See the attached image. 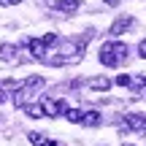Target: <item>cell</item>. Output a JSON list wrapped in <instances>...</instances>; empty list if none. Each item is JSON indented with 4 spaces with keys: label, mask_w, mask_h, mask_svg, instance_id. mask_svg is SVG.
I'll return each instance as SVG.
<instances>
[{
    "label": "cell",
    "mask_w": 146,
    "mask_h": 146,
    "mask_svg": "<svg viewBox=\"0 0 146 146\" xmlns=\"http://www.w3.org/2000/svg\"><path fill=\"white\" fill-rule=\"evenodd\" d=\"M38 106L43 108V116H60V114H65V111H68L62 100H49V98H43Z\"/></svg>",
    "instance_id": "cell-1"
},
{
    "label": "cell",
    "mask_w": 146,
    "mask_h": 146,
    "mask_svg": "<svg viewBox=\"0 0 146 146\" xmlns=\"http://www.w3.org/2000/svg\"><path fill=\"white\" fill-rule=\"evenodd\" d=\"M130 27H133V16H119V19L111 25V30H108V33H111V35H125Z\"/></svg>",
    "instance_id": "cell-2"
},
{
    "label": "cell",
    "mask_w": 146,
    "mask_h": 146,
    "mask_svg": "<svg viewBox=\"0 0 146 146\" xmlns=\"http://www.w3.org/2000/svg\"><path fill=\"white\" fill-rule=\"evenodd\" d=\"M127 127L135 133H146V116L141 114H127Z\"/></svg>",
    "instance_id": "cell-3"
},
{
    "label": "cell",
    "mask_w": 146,
    "mask_h": 146,
    "mask_svg": "<svg viewBox=\"0 0 146 146\" xmlns=\"http://www.w3.org/2000/svg\"><path fill=\"white\" fill-rule=\"evenodd\" d=\"M100 62H103V65H108V68L119 65V60H116V54L111 52V46H108V43H103V46H100Z\"/></svg>",
    "instance_id": "cell-4"
},
{
    "label": "cell",
    "mask_w": 146,
    "mask_h": 146,
    "mask_svg": "<svg viewBox=\"0 0 146 146\" xmlns=\"http://www.w3.org/2000/svg\"><path fill=\"white\" fill-rule=\"evenodd\" d=\"M0 60H3V62H16V60H19L14 43H3V46H0Z\"/></svg>",
    "instance_id": "cell-5"
},
{
    "label": "cell",
    "mask_w": 146,
    "mask_h": 146,
    "mask_svg": "<svg viewBox=\"0 0 146 146\" xmlns=\"http://www.w3.org/2000/svg\"><path fill=\"white\" fill-rule=\"evenodd\" d=\"M87 87H89V89H98V92H108V89H111V81H108L106 76H98V78H89Z\"/></svg>",
    "instance_id": "cell-6"
},
{
    "label": "cell",
    "mask_w": 146,
    "mask_h": 146,
    "mask_svg": "<svg viewBox=\"0 0 146 146\" xmlns=\"http://www.w3.org/2000/svg\"><path fill=\"white\" fill-rule=\"evenodd\" d=\"M54 8L57 11H65V14H73V11L78 8V0H54Z\"/></svg>",
    "instance_id": "cell-7"
},
{
    "label": "cell",
    "mask_w": 146,
    "mask_h": 146,
    "mask_svg": "<svg viewBox=\"0 0 146 146\" xmlns=\"http://www.w3.org/2000/svg\"><path fill=\"white\" fill-rule=\"evenodd\" d=\"M22 108H25V114L30 116V119H41V116H43V108L38 103H25Z\"/></svg>",
    "instance_id": "cell-8"
},
{
    "label": "cell",
    "mask_w": 146,
    "mask_h": 146,
    "mask_svg": "<svg viewBox=\"0 0 146 146\" xmlns=\"http://www.w3.org/2000/svg\"><path fill=\"white\" fill-rule=\"evenodd\" d=\"M81 122L87 127H98L100 125V114H98V111H87V114H81Z\"/></svg>",
    "instance_id": "cell-9"
},
{
    "label": "cell",
    "mask_w": 146,
    "mask_h": 146,
    "mask_svg": "<svg viewBox=\"0 0 146 146\" xmlns=\"http://www.w3.org/2000/svg\"><path fill=\"white\" fill-rule=\"evenodd\" d=\"M108 46H111V52L116 54V60H119V62L127 57V52H130V49H127V43H108Z\"/></svg>",
    "instance_id": "cell-10"
},
{
    "label": "cell",
    "mask_w": 146,
    "mask_h": 146,
    "mask_svg": "<svg viewBox=\"0 0 146 146\" xmlns=\"http://www.w3.org/2000/svg\"><path fill=\"white\" fill-rule=\"evenodd\" d=\"M30 52L35 54V57H43V54H46V46H43V41H30Z\"/></svg>",
    "instance_id": "cell-11"
},
{
    "label": "cell",
    "mask_w": 146,
    "mask_h": 146,
    "mask_svg": "<svg viewBox=\"0 0 146 146\" xmlns=\"http://www.w3.org/2000/svg\"><path fill=\"white\" fill-rule=\"evenodd\" d=\"M27 138H30L33 146H46V135H41V133H30Z\"/></svg>",
    "instance_id": "cell-12"
},
{
    "label": "cell",
    "mask_w": 146,
    "mask_h": 146,
    "mask_svg": "<svg viewBox=\"0 0 146 146\" xmlns=\"http://www.w3.org/2000/svg\"><path fill=\"white\" fill-rule=\"evenodd\" d=\"M81 114H84V111H78V108H70V111H65V116H68V122H76V125L81 122Z\"/></svg>",
    "instance_id": "cell-13"
},
{
    "label": "cell",
    "mask_w": 146,
    "mask_h": 146,
    "mask_svg": "<svg viewBox=\"0 0 146 146\" xmlns=\"http://www.w3.org/2000/svg\"><path fill=\"white\" fill-rule=\"evenodd\" d=\"M19 87H22V84L16 81V78H5V81H3V87H0V89H19Z\"/></svg>",
    "instance_id": "cell-14"
},
{
    "label": "cell",
    "mask_w": 146,
    "mask_h": 146,
    "mask_svg": "<svg viewBox=\"0 0 146 146\" xmlns=\"http://www.w3.org/2000/svg\"><path fill=\"white\" fill-rule=\"evenodd\" d=\"M116 84H119V87H130V76H125V73L116 76Z\"/></svg>",
    "instance_id": "cell-15"
},
{
    "label": "cell",
    "mask_w": 146,
    "mask_h": 146,
    "mask_svg": "<svg viewBox=\"0 0 146 146\" xmlns=\"http://www.w3.org/2000/svg\"><path fill=\"white\" fill-rule=\"evenodd\" d=\"M138 54H141V57L146 60V41H141V46H138Z\"/></svg>",
    "instance_id": "cell-16"
},
{
    "label": "cell",
    "mask_w": 146,
    "mask_h": 146,
    "mask_svg": "<svg viewBox=\"0 0 146 146\" xmlns=\"http://www.w3.org/2000/svg\"><path fill=\"white\" fill-rule=\"evenodd\" d=\"M22 0H0V5H19Z\"/></svg>",
    "instance_id": "cell-17"
},
{
    "label": "cell",
    "mask_w": 146,
    "mask_h": 146,
    "mask_svg": "<svg viewBox=\"0 0 146 146\" xmlns=\"http://www.w3.org/2000/svg\"><path fill=\"white\" fill-rule=\"evenodd\" d=\"M103 3H106V5H116L119 0H103Z\"/></svg>",
    "instance_id": "cell-18"
},
{
    "label": "cell",
    "mask_w": 146,
    "mask_h": 146,
    "mask_svg": "<svg viewBox=\"0 0 146 146\" xmlns=\"http://www.w3.org/2000/svg\"><path fill=\"white\" fill-rule=\"evenodd\" d=\"M3 100H5V92H3V89H0V103H3Z\"/></svg>",
    "instance_id": "cell-19"
},
{
    "label": "cell",
    "mask_w": 146,
    "mask_h": 146,
    "mask_svg": "<svg viewBox=\"0 0 146 146\" xmlns=\"http://www.w3.org/2000/svg\"><path fill=\"white\" fill-rule=\"evenodd\" d=\"M125 146H133V143H125Z\"/></svg>",
    "instance_id": "cell-20"
}]
</instances>
